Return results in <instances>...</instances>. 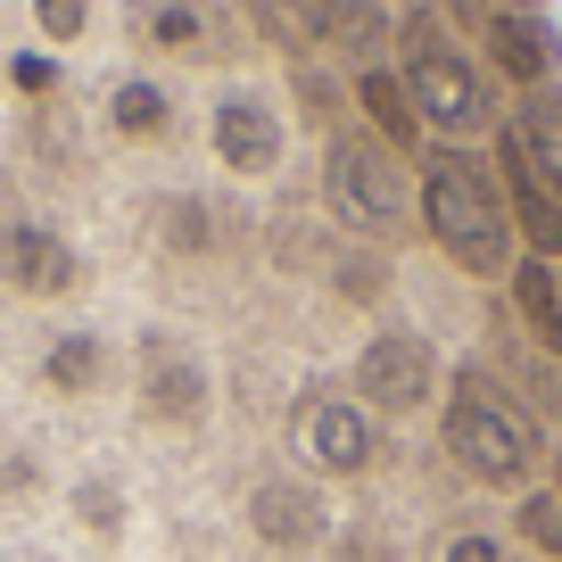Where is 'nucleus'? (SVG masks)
<instances>
[{
    "label": "nucleus",
    "instance_id": "nucleus-1",
    "mask_svg": "<svg viewBox=\"0 0 562 562\" xmlns=\"http://www.w3.org/2000/svg\"><path fill=\"white\" fill-rule=\"evenodd\" d=\"M389 67L405 75L414 91V116L422 133H439V149H472V140H496L505 133V83L480 67V50L439 18V9H405L397 18V58Z\"/></svg>",
    "mask_w": 562,
    "mask_h": 562
},
{
    "label": "nucleus",
    "instance_id": "nucleus-2",
    "mask_svg": "<svg viewBox=\"0 0 562 562\" xmlns=\"http://www.w3.org/2000/svg\"><path fill=\"white\" fill-rule=\"evenodd\" d=\"M414 215L430 232L456 273L472 281H505L521 265V232H513V207H505V182L480 149H422V175H414Z\"/></svg>",
    "mask_w": 562,
    "mask_h": 562
},
{
    "label": "nucleus",
    "instance_id": "nucleus-3",
    "mask_svg": "<svg viewBox=\"0 0 562 562\" xmlns=\"http://www.w3.org/2000/svg\"><path fill=\"white\" fill-rule=\"evenodd\" d=\"M439 447L480 496H529L546 472V439L529 405L496 381L488 364H447V397H439Z\"/></svg>",
    "mask_w": 562,
    "mask_h": 562
},
{
    "label": "nucleus",
    "instance_id": "nucleus-4",
    "mask_svg": "<svg viewBox=\"0 0 562 562\" xmlns=\"http://www.w3.org/2000/svg\"><path fill=\"white\" fill-rule=\"evenodd\" d=\"M315 191H323V215L364 248H397L405 232L422 224L414 215V166H405L372 124H339V133L323 140Z\"/></svg>",
    "mask_w": 562,
    "mask_h": 562
},
{
    "label": "nucleus",
    "instance_id": "nucleus-5",
    "mask_svg": "<svg viewBox=\"0 0 562 562\" xmlns=\"http://www.w3.org/2000/svg\"><path fill=\"white\" fill-rule=\"evenodd\" d=\"M133 414L149 422V430H166V439H191L199 422L215 414V364H207V348H199L191 331L149 323V331L133 339Z\"/></svg>",
    "mask_w": 562,
    "mask_h": 562
},
{
    "label": "nucleus",
    "instance_id": "nucleus-6",
    "mask_svg": "<svg viewBox=\"0 0 562 562\" xmlns=\"http://www.w3.org/2000/svg\"><path fill=\"white\" fill-rule=\"evenodd\" d=\"M348 389H356V405H364L372 422L439 414V397H447V356H439V339L414 331V323H381V331L356 348Z\"/></svg>",
    "mask_w": 562,
    "mask_h": 562
},
{
    "label": "nucleus",
    "instance_id": "nucleus-7",
    "mask_svg": "<svg viewBox=\"0 0 562 562\" xmlns=\"http://www.w3.org/2000/svg\"><path fill=\"white\" fill-rule=\"evenodd\" d=\"M124 42L149 67H248L240 9L224 0H124Z\"/></svg>",
    "mask_w": 562,
    "mask_h": 562
},
{
    "label": "nucleus",
    "instance_id": "nucleus-8",
    "mask_svg": "<svg viewBox=\"0 0 562 562\" xmlns=\"http://www.w3.org/2000/svg\"><path fill=\"white\" fill-rule=\"evenodd\" d=\"M207 149L232 182H273L290 166V108L265 83H224L207 100Z\"/></svg>",
    "mask_w": 562,
    "mask_h": 562
},
{
    "label": "nucleus",
    "instance_id": "nucleus-9",
    "mask_svg": "<svg viewBox=\"0 0 562 562\" xmlns=\"http://www.w3.org/2000/svg\"><path fill=\"white\" fill-rule=\"evenodd\" d=\"M299 463L315 480H372V463H381V422L356 405L348 381H315L299 397Z\"/></svg>",
    "mask_w": 562,
    "mask_h": 562
},
{
    "label": "nucleus",
    "instance_id": "nucleus-10",
    "mask_svg": "<svg viewBox=\"0 0 562 562\" xmlns=\"http://www.w3.org/2000/svg\"><path fill=\"white\" fill-rule=\"evenodd\" d=\"M91 281V257L67 240L58 224H42V215H18V207H0V290L25 306H58L75 299Z\"/></svg>",
    "mask_w": 562,
    "mask_h": 562
},
{
    "label": "nucleus",
    "instance_id": "nucleus-11",
    "mask_svg": "<svg viewBox=\"0 0 562 562\" xmlns=\"http://www.w3.org/2000/svg\"><path fill=\"white\" fill-rule=\"evenodd\" d=\"M331 496H323V480L306 472H265L257 488H248V538L265 546V554L281 562H323V546H331Z\"/></svg>",
    "mask_w": 562,
    "mask_h": 562
},
{
    "label": "nucleus",
    "instance_id": "nucleus-12",
    "mask_svg": "<svg viewBox=\"0 0 562 562\" xmlns=\"http://www.w3.org/2000/svg\"><path fill=\"white\" fill-rule=\"evenodd\" d=\"M472 50H480V67L505 91H521V100L546 91V83H562V34H554L546 9H472Z\"/></svg>",
    "mask_w": 562,
    "mask_h": 562
},
{
    "label": "nucleus",
    "instance_id": "nucleus-13",
    "mask_svg": "<svg viewBox=\"0 0 562 562\" xmlns=\"http://www.w3.org/2000/svg\"><path fill=\"white\" fill-rule=\"evenodd\" d=\"M281 25L299 42H315V50H331V58H356V67H372L397 42V18H389L381 0H281Z\"/></svg>",
    "mask_w": 562,
    "mask_h": 562
},
{
    "label": "nucleus",
    "instance_id": "nucleus-14",
    "mask_svg": "<svg viewBox=\"0 0 562 562\" xmlns=\"http://www.w3.org/2000/svg\"><path fill=\"white\" fill-rule=\"evenodd\" d=\"M34 381H42V397H67V405L108 397V389H116V339L91 331V323H67V331L42 339Z\"/></svg>",
    "mask_w": 562,
    "mask_h": 562
},
{
    "label": "nucleus",
    "instance_id": "nucleus-15",
    "mask_svg": "<svg viewBox=\"0 0 562 562\" xmlns=\"http://www.w3.org/2000/svg\"><path fill=\"white\" fill-rule=\"evenodd\" d=\"M100 124H108V140H124V149H166V140L182 133L175 83H166V75H149V67L116 75V83H108V100H100Z\"/></svg>",
    "mask_w": 562,
    "mask_h": 562
},
{
    "label": "nucleus",
    "instance_id": "nucleus-16",
    "mask_svg": "<svg viewBox=\"0 0 562 562\" xmlns=\"http://www.w3.org/2000/svg\"><path fill=\"white\" fill-rule=\"evenodd\" d=\"M496 140L521 158V175L538 182L546 199H562V83L513 100V116H505V133H496Z\"/></svg>",
    "mask_w": 562,
    "mask_h": 562
},
{
    "label": "nucleus",
    "instance_id": "nucleus-17",
    "mask_svg": "<svg viewBox=\"0 0 562 562\" xmlns=\"http://www.w3.org/2000/svg\"><path fill=\"white\" fill-rule=\"evenodd\" d=\"M496 182H505V207H513V232H521V257H546L562 265V199H546L538 182L521 175V158H513L505 140H496Z\"/></svg>",
    "mask_w": 562,
    "mask_h": 562
},
{
    "label": "nucleus",
    "instance_id": "nucleus-18",
    "mask_svg": "<svg viewBox=\"0 0 562 562\" xmlns=\"http://www.w3.org/2000/svg\"><path fill=\"white\" fill-rule=\"evenodd\" d=\"M67 521L83 529L91 546H124L133 538V488H124L108 463H91V472L67 480Z\"/></svg>",
    "mask_w": 562,
    "mask_h": 562
},
{
    "label": "nucleus",
    "instance_id": "nucleus-19",
    "mask_svg": "<svg viewBox=\"0 0 562 562\" xmlns=\"http://www.w3.org/2000/svg\"><path fill=\"white\" fill-rule=\"evenodd\" d=\"M356 108H364V124L389 140V149H422V116H414V91H405V75L389 67V58H372V67H356Z\"/></svg>",
    "mask_w": 562,
    "mask_h": 562
},
{
    "label": "nucleus",
    "instance_id": "nucleus-20",
    "mask_svg": "<svg viewBox=\"0 0 562 562\" xmlns=\"http://www.w3.org/2000/svg\"><path fill=\"white\" fill-rule=\"evenodd\" d=\"M149 240H158L166 257H215V248H224V215L199 191H166V199H149Z\"/></svg>",
    "mask_w": 562,
    "mask_h": 562
},
{
    "label": "nucleus",
    "instance_id": "nucleus-21",
    "mask_svg": "<svg viewBox=\"0 0 562 562\" xmlns=\"http://www.w3.org/2000/svg\"><path fill=\"white\" fill-rule=\"evenodd\" d=\"M505 290H513V315H521V331L538 339V356H562V265L521 257V265L505 273Z\"/></svg>",
    "mask_w": 562,
    "mask_h": 562
},
{
    "label": "nucleus",
    "instance_id": "nucleus-22",
    "mask_svg": "<svg viewBox=\"0 0 562 562\" xmlns=\"http://www.w3.org/2000/svg\"><path fill=\"white\" fill-rule=\"evenodd\" d=\"M430 562H513V529L463 513V521H447L439 538H430Z\"/></svg>",
    "mask_w": 562,
    "mask_h": 562
},
{
    "label": "nucleus",
    "instance_id": "nucleus-23",
    "mask_svg": "<svg viewBox=\"0 0 562 562\" xmlns=\"http://www.w3.org/2000/svg\"><path fill=\"white\" fill-rule=\"evenodd\" d=\"M513 546H529V554L562 562V496H554V488L513 496Z\"/></svg>",
    "mask_w": 562,
    "mask_h": 562
},
{
    "label": "nucleus",
    "instance_id": "nucleus-24",
    "mask_svg": "<svg viewBox=\"0 0 562 562\" xmlns=\"http://www.w3.org/2000/svg\"><path fill=\"white\" fill-rule=\"evenodd\" d=\"M25 9H34V34L50 50H75L91 34V18H100V0H25Z\"/></svg>",
    "mask_w": 562,
    "mask_h": 562
},
{
    "label": "nucleus",
    "instance_id": "nucleus-25",
    "mask_svg": "<svg viewBox=\"0 0 562 562\" xmlns=\"http://www.w3.org/2000/svg\"><path fill=\"white\" fill-rule=\"evenodd\" d=\"M323 562H405V546L389 538V529H372V521H348V529H331Z\"/></svg>",
    "mask_w": 562,
    "mask_h": 562
},
{
    "label": "nucleus",
    "instance_id": "nucleus-26",
    "mask_svg": "<svg viewBox=\"0 0 562 562\" xmlns=\"http://www.w3.org/2000/svg\"><path fill=\"white\" fill-rule=\"evenodd\" d=\"M9 91H18V100H50L58 91V58L50 50H18L9 58Z\"/></svg>",
    "mask_w": 562,
    "mask_h": 562
},
{
    "label": "nucleus",
    "instance_id": "nucleus-27",
    "mask_svg": "<svg viewBox=\"0 0 562 562\" xmlns=\"http://www.w3.org/2000/svg\"><path fill=\"white\" fill-rule=\"evenodd\" d=\"M381 290H389L381 248H372V257H348V265H339V299H381Z\"/></svg>",
    "mask_w": 562,
    "mask_h": 562
},
{
    "label": "nucleus",
    "instance_id": "nucleus-28",
    "mask_svg": "<svg viewBox=\"0 0 562 562\" xmlns=\"http://www.w3.org/2000/svg\"><path fill=\"white\" fill-rule=\"evenodd\" d=\"M488 9H546V0H488Z\"/></svg>",
    "mask_w": 562,
    "mask_h": 562
},
{
    "label": "nucleus",
    "instance_id": "nucleus-29",
    "mask_svg": "<svg viewBox=\"0 0 562 562\" xmlns=\"http://www.w3.org/2000/svg\"><path fill=\"white\" fill-rule=\"evenodd\" d=\"M546 488H554V496H562V456H554V472H546Z\"/></svg>",
    "mask_w": 562,
    "mask_h": 562
}]
</instances>
